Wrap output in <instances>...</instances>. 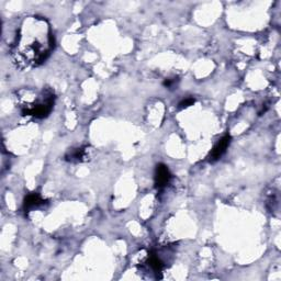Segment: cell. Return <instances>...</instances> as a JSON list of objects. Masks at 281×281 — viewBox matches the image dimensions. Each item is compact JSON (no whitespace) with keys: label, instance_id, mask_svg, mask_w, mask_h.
<instances>
[{"label":"cell","instance_id":"6da1fadb","mask_svg":"<svg viewBox=\"0 0 281 281\" xmlns=\"http://www.w3.org/2000/svg\"><path fill=\"white\" fill-rule=\"evenodd\" d=\"M54 48L51 27L42 17L24 19L11 47L14 63L21 69H31L42 65Z\"/></svg>","mask_w":281,"mask_h":281},{"label":"cell","instance_id":"7a4b0ae2","mask_svg":"<svg viewBox=\"0 0 281 281\" xmlns=\"http://www.w3.org/2000/svg\"><path fill=\"white\" fill-rule=\"evenodd\" d=\"M55 95L50 89H45L35 97L32 103L23 104L22 116L33 117L35 119H43L50 115L54 107Z\"/></svg>","mask_w":281,"mask_h":281},{"label":"cell","instance_id":"3957f363","mask_svg":"<svg viewBox=\"0 0 281 281\" xmlns=\"http://www.w3.org/2000/svg\"><path fill=\"white\" fill-rule=\"evenodd\" d=\"M230 143H231V136L229 135V134H227V135H225V136H223L221 140H220L218 143L214 145L213 149L210 152V155H209V157H207L209 162L214 163V162L219 161L220 158L224 155V153L226 152L227 148L230 146Z\"/></svg>","mask_w":281,"mask_h":281},{"label":"cell","instance_id":"277c9868","mask_svg":"<svg viewBox=\"0 0 281 281\" xmlns=\"http://www.w3.org/2000/svg\"><path fill=\"white\" fill-rule=\"evenodd\" d=\"M172 179L168 167L164 164H158L155 169V187L157 189H163L169 184Z\"/></svg>","mask_w":281,"mask_h":281},{"label":"cell","instance_id":"5b68a950","mask_svg":"<svg viewBox=\"0 0 281 281\" xmlns=\"http://www.w3.org/2000/svg\"><path fill=\"white\" fill-rule=\"evenodd\" d=\"M146 266H148V269L152 271V274H155L158 278V274H162V271L164 270L165 264L163 263V260L161 259L160 256L155 252H150L148 255V259H146Z\"/></svg>","mask_w":281,"mask_h":281},{"label":"cell","instance_id":"8992f818","mask_svg":"<svg viewBox=\"0 0 281 281\" xmlns=\"http://www.w3.org/2000/svg\"><path fill=\"white\" fill-rule=\"evenodd\" d=\"M44 203H45V200L39 193H30L24 199L23 209L26 212H31L34 209H38L41 206H43Z\"/></svg>","mask_w":281,"mask_h":281},{"label":"cell","instance_id":"52a82bcc","mask_svg":"<svg viewBox=\"0 0 281 281\" xmlns=\"http://www.w3.org/2000/svg\"><path fill=\"white\" fill-rule=\"evenodd\" d=\"M88 157V148H77L71 149L65 156V160L71 163H81L86 161Z\"/></svg>","mask_w":281,"mask_h":281},{"label":"cell","instance_id":"ba28073f","mask_svg":"<svg viewBox=\"0 0 281 281\" xmlns=\"http://www.w3.org/2000/svg\"><path fill=\"white\" fill-rule=\"evenodd\" d=\"M194 104V99L193 98H186V99H184L181 101L180 104H179V109H186V108H188L190 107V105H192Z\"/></svg>","mask_w":281,"mask_h":281},{"label":"cell","instance_id":"9c48e42d","mask_svg":"<svg viewBox=\"0 0 281 281\" xmlns=\"http://www.w3.org/2000/svg\"><path fill=\"white\" fill-rule=\"evenodd\" d=\"M178 79L177 78H172V79H166L165 83H164V86L167 88H173L175 85L177 84Z\"/></svg>","mask_w":281,"mask_h":281}]
</instances>
